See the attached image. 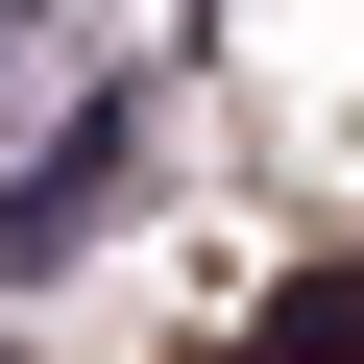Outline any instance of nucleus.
I'll return each instance as SVG.
<instances>
[{"mask_svg": "<svg viewBox=\"0 0 364 364\" xmlns=\"http://www.w3.org/2000/svg\"><path fill=\"white\" fill-rule=\"evenodd\" d=\"M267 340H316V364H340V340H364V267H316V291H267Z\"/></svg>", "mask_w": 364, "mask_h": 364, "instance_id": "1", "label": "nucleus"}]
</instances>
